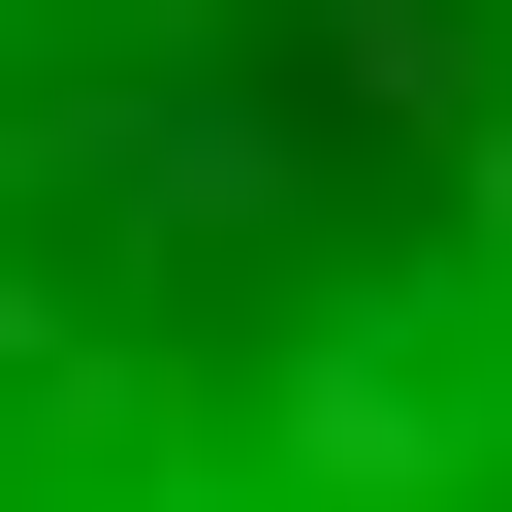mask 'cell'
Listing matches in <instances>:
<instances>
[{
  "label": "cell",
  "instance_id": "1",
  "mask_svg": "<svg viewBox=\"0 0 512 512\" xmlns=\"http://www.w3.org/2000/svg\"><path fill=\"white\" fill-rule=\"evenodd\" d=\"M0 512H512V0H0Z\"/></svg>",
  "mask_w": 512,
  "mask_h": 512
}]
</instances>
